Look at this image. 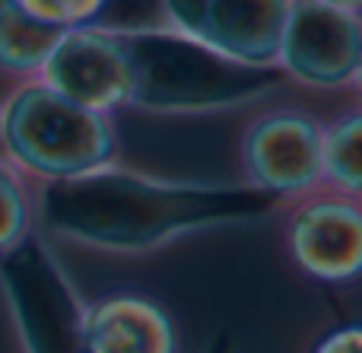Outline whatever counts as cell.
<instances>
[{
  "label": "cell",
  "mask_w": 362,
  "mask_h": 353,
  "mask_svg": "<svg viewBox=\"0 0 362 353\" xmlns=\"http://www.w3.org/2000/svg\"><path fill=\"white\" fill-rule=\"evenodd\" d=\"M280 197L255 185L159 182L118 166L38 188V220L61 239L105 252H153L159 245L229 223L267 216Z\"/></svg>",
  "instance_id": "obj_1"
},
{
  "label": "cell",
  "mask_w": 362,
  "mask_h": 353,
  "mask_svg": "<svg viewBox=\"0 0 362 353\" xmlns=\"http://www.w3.org/2000/svg\"><path fill=\"white\" fill-rule=\"evenodd\" d=\"M108 112L204 115L251 105L276 93V67H245L169 25H105Z\"/></svg>",
  "instance_id": "obj_2"
},
{
  "label": "cell",
  "mask_w": 362,
  "mask_h": 353,
  "mask_svg": "<svg viewBox=\"0 0 362 353\" xmlns=\"http://www.w3.org/2000/svg\"><path fill=\"white\" fill-rule=\"evenodd\" d=\"M0 153L25 175L54 182L115 166L118 137L108 115L89 112L32 76L0 105Z\"/></svg>",
  "instance_id": "obj_3"
},
{
  "label": "cell",
  "mask_w": 362,
  "mask_h": 353,
  "mask_svg": "<svg viewBox=\"0 0 362 353\" xmlns=\"http://www.w3.org/2000/svg\"><path fill=\"white\" fill-rule=\"evenodd\" d=\"M0 284L25 353H86L83 303L38 236L0 255Z\"/></svg>",
  "instance_id": "obj_4"
},
{
  "label": "cell",
  "mask_w": 362,
  "mask_h": 353,
  "mask_svg": "<svg viewBox=\"0 0 362 353\" xmlns=\"http://www.w3.org/2000/svg\"><path fill=\"white\" fill-rule=\"evenodd\" d=\"M276 70L312 89H350L362 74V19L318 0H293L276 45Z\"/></svg>",
  "instance_id": "obj_5"
},
{
  "label": "cell",
  "mask_w": 362,
  "mask_h": 353,
  "mask_svg": "<svg viewBox=\"0 0 362 353\" xmlns=\"http://www.w3.org/2000/svg\"><path fill=\"white\" fill-rule=\"evenodd\" d=\"M293 0H159L169 29L245 67H276Z\"/></svg>",
  "instance_id": "obj_6"
},
{
  "label": "cell",
  "mask_w": 362,
  "mask_h": 353,
  "mask_svg": "<svg viewBox=\"0 0 362 353\" xmlns=\"http://www.w3.org/2000/svg\"><path fill=\"white\" fill-rule=\"evenodd\" d=\"M248 185L274 197H302L321 188V121L302 108H270L242 137Z\"/></svg>",
  "instance_id": "obj_7"
},
{
  "label": "cell",
  "mask_w": 362,
  "mask_h": 353,
  "mask_svg": "<svg viewBox=\"0 0 362 353\" xmlns=\"http://www.w3.org/2000/svg\"><path fill=\"white\" fill-rule=\"evenodd\" d=\"M286 245L293 261L315 280L344 284L362 267L359 197L315 188L286 216Z\"/></svg>",
  "instance_id": "obj_8"
},
{
  "label": "cell",
  "mask_w": 362,
  "mask_h": 353,
  "mask_svg": "<svg viewBox=\"0 0 362 353\" xmlns=\"http://www.w3.org/2000/svg\"><path fill=\"white\" fill-rule=\"evenodd\" d=\"M83 347L86 353H178V337L159 303L112 293L83 306Z\"/></svg>",
  "instance_id": "obj_9"
},
{
  "label": "cell",
  "mask_w": 362,
  "mask_h": 353,
  "mask_svg": "<svg viewBox=\"0 0 362 353\" xmlns=\"http://www.w3.org/2000/svg\"><path fill=\"white\" fill-rule=\"evenodd\" d=\"M64 29L42 23L19 10L13 0L0 4V70L38 76Z\"/></svg>",
  "instance_id": "obj_10"
},
{
  "label": "cell",
  "mask_w": 362,
  "mask_h": 353,
  "mask_svg": "<svg viewBox=\"0 0 362 353\" xmlns=\"http://www.w3.org/2000/svg\"><path fill=\"white\" fill-rule=\"evenodd\" d=\"M321 188L359 197L362 188V115L346 112L321 125Z\"/></svg>",
  "instance_id": "obj_11"
},
{
  "label": "cell",
  "mask_w": 362,
  "mask_h": 353,
  "mask_svg": "<svg viewBox=\"0 0 362 353\" xmlns=\"http://www.w3.org/2000/svg\"><path fill=\"white\" fill-rule=\"evenodd\" d=\"M25 236H32V197L23 172L0 153V255L16 248Z\"/></svg>",
  "instance_id": "obj_12"
},
{
  "label": "cell",
  "mask_w": 362,
  "mask_h": 353,
  "mask_svg": "<svg viewBox=\"0 0 362 353\" xmlns=\"http://www.w3.org/2000/svg\"><path fill=\"white\" fill-rule=\"evenodd\" d=\"M19 10L54 29H80V25H95L105 16L112 0H13Z\"/></svg>",
  "instance_id": "obj_13"
},
{
  "label": "cell",
  "mask_w": 362,
  "mask_h": 353,
  "mask_svg": "<svg viewBox=\"0 0 362 353\" xmlns=\"http://www.w3.org/2000/svg\"><path fill=\"white\" fill-rule=\"evenodd\" d=\"M315 353H362V331L359 325H344V328L331 331L325 341L318 344Z\"/></svg>",
  "instance_id": "obj_14"
},
{
  "label": "cell",
  "mask_w": 362,
  "mask_h": 353,
  "mask_svg": "<svg viewBox=\"0 0 362 353\" xmlns=\"http://www.w3.org/2000/svg\"><path fill=\"white\" fill-rule=\"evenodd\" d=\"M318 4H327V6H337V10H350V13H359L362 0H318Z\"/></svg>",
  "instance_id": "obj_15"
}]
</instances>
